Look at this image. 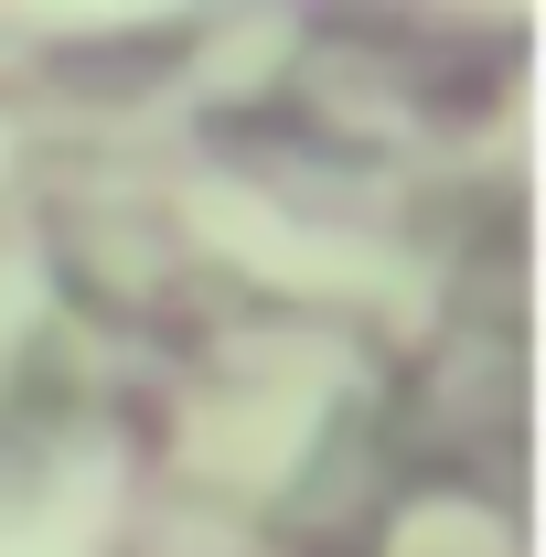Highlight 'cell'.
<instances>
[{
  "mask_svg": "<svg viewBox=\"0 0 546 557\" xmlns=\"http://www.w3.org/2000/svg\"><path fill=\"white\" fill-rule=\"evenodd\" d=\"M97 547V515L86 504H54V515H33V536H11L0 557H86Z\"/></svg>",
  "mask_w": 546,
  "mask_h": 557,
  "instance_id": "obj_1",
  "label": "cell"
}]
</instances>
